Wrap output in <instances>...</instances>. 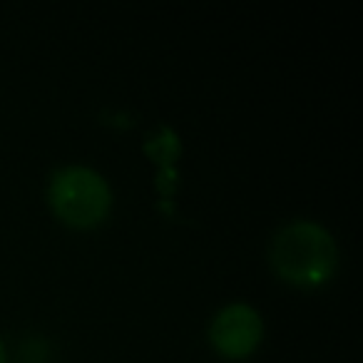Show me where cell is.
I'll use <instances>...</instances> for the list:
<instances>
[{
    "label": "cell",
    "instance_id": "obj_1",
    "mask_svg": "<svg viewBox=\"0 0 363 363\" xmlns=\"http://www.w3.org/2000/svg\"><path fill=\"white\" fill-rule=\"evenodd\" d=\"M272 267L284 281L301 289L323 286L338 267L333 237L316 222H291L279 229L269 249Z\"/></svg>",
    "mask_w": 363,
    "mask_h": 363
},
{
    "label": "cell",
    "instance_id": "obj_2",
    "mask_svg": "<svg viewBox=\"0 0 363 363\" xmlns=\"http://www.w3.org/2000/svg\"><path fill=\"white\" fill-rule=\"evenodd\" d=\"M50 204L62 222L95 227L107 217L112 194L102 174L90 167H65L50 182Z\"/></svg>",
    "mask_w": 363,
    "mask_h": 363
},
{
    "label": "cell",
    "instance_id": "obj_3",
    "mask_svg": "<svg viewBox=\"0 0 363 363\" xmlns=\"http://www.w3.org/2000/svg\"><path fill=\"white\" fill-rule=\"evenodd\" d=\"M264 336V323L249 303H232L214 316L209 338L227 358H247Z\"/></svg>",
    "mask_w": 363,
    "mask_h": 363
},
{
    "label": "cell",
    "instance_id": "obj_4",
    "mask_svg": "<svg viewBox=\"0 0 363 363\" xmlns=\"http://www.w3.org/2000/svg\"><path fill=\"white\" fill-rule=\"evenodd\" d=\"M0 363H6V348H3V341H0Z\"/></svg>",
    "mask_w": 363,
    "mask_h": 363
}]
</instances>
